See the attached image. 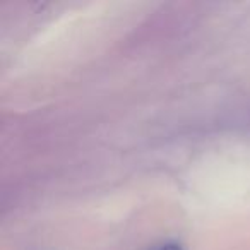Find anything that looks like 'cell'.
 I'll return each instance as SVG.
<instances>
[{
    "label": "cell",
    "instance_id": "obj_1",
    "mask_svg": "<svg viewBox=\"0 0 250 250\" xmlns=\"http://www.w3.org/2000/svg\"><path fill=\"white\" fill-rule=\"evenodd\" d=\"M154 250H184V249L180 245H177V243H167V245H161Z\"/></svg>",
    "mask_w": 250,
    "mask_h": 250
}]
</instances>
